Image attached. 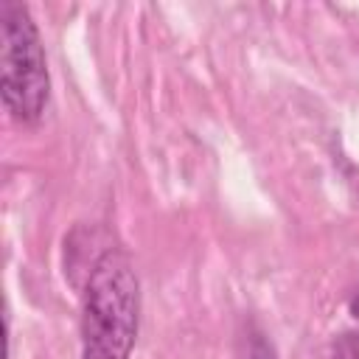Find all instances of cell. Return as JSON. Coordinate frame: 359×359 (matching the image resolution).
I'll return each mask as SVG.
<instances>
[{
    "instance_id": "cell-4",
    "label": "cell",
    "mask_w": 359,
    "mask_h": 359,
    "mask_svg": "<svg viewBox=\"0 0 359 359\" xmlns=\"http://www.w3.org/2000/svg\"><path fill=\"white\" fill-rule=\"evenodd\" d=\"M351 314L359 320V292H356V294H353V300H351Z\"/></svg>"
},
{
    "instance_id": "cell-2",
    "label": "cell",
    "mask_w": 359,
    "mask_h": 359,
    "mask_svg": "<svg viewBox=\"0 0 359 359\" xmlns=\"http://www.w3.org/2000/svg\"><path fill=\"white\" fill-rule=\"evenodd\" d=\"M0 42L6 112L20 126H36L50 98V76L39 28L25 3H0Z\"/></svg>"
},
{
    "instance_id": "cell-3",
    "label": "cell",
    "mask_w": 359,
    "mask_h": 359,
    "mask_svg": "<svg viewBox=\"0 0 359 359\" xmlns=\"http://www.w3.org/2000/svg\"><path fill=\"white\" fill-rule=\"evenodd\" d=\"M328 359H359V331H345L331 342Z\"/></svg>"
},
{
    "instance_id": "cell-1",
    "label": "cell",
    "mask_w": 359,
    "mask_h": 359,
    "mask_svg": "<svg viewBox=\"0 0 359 359\" xmlns=\"http://www.w3.org/2000/svg\"><path fill=\"white\" fill-rule=\"evenodd\" d=\"M137 323V272L123 250L109 247L87 272L81 300V359H132Z\"/></svg>"
}]
</instances>
